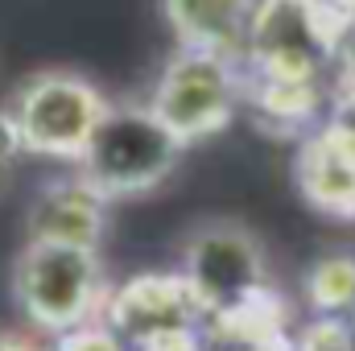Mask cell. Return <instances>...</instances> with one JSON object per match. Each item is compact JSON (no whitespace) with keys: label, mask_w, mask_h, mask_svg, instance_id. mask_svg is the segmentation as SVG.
I'll return each mask as SVG.
<instances>
[{"label":"cell","mask_w":355,"mask_h":351,"mask_svg":"<svg viewBox=\"0 0 355 351\" xmlns=\"http://www.w3.org/2000/svg\"><path fill=\"white\" fill-rule=\"evenodd\" d=\"M21 157H25V149H21V137H17V128H12L8 112L0 108V190L8 186V178L17 174Z\"/></svg>","instance_id":"cell-15"},{"label":"cell","mask_w":355,"mask_h":351,"mask_svg":"<svg viewBox=\"0 0 355 351\" xmlns=\"http://www.w3.org/2000/svg\"><path fill=\"white\" fill-rule=\"evenodd\" d=\"M0 351H50V348H42V339H37V335H29V331L0 327Z\"/></svg>","instance_id":"cell-17"},{"label":"cell","mask_w":355,"mask_h":351,"mask_svg":"<svg viewBox=\"0 0 355 351\" xmlns=\"http://www.w3.org/2000/svg\"><path fill=\"white\" fill-rule=\"evenodd\" d=\"M202 339H207V351H293L289 306L268 285L261 293H252L248 302L207 318Z\"/></svg>","instance_id":"cell-11"},{"label":"cell","mask_w":355,"mask_h":351,"mask_svg":"<svg viewBox=\"0 0 355 351\" xmlns=\"http://www.w3.org/2000/svg\"><path fill=\"white\" fill-rule=\"evenodd\" d=\"M244 67L202 50H174L149 91V112L178 137L182 149L219 137L240 108Z\"/></svg>","instance_id":"cell-5"},{"label":"cell","mask_w":355,"mask_h":351,"mask_svg":"<svg viewBox=\"0 0 355 351\" xmlns=\"http://www.w3.org/2000/svg\"><path fill=\"white\" fill-rule=\"evenodd\" d=\"M112 203L83 182L79 174L50 178L33 198L25 215V240L42 244H71V248H95L103 244Z\"/></svg>","instance_id":"cell-8"},{"label":"cell","mask_w":355,"mask_h":351,"mask_svg":"<svg viewBox=\"0 0 355 351\" xmlns=\"http://www.w3.org/2000/svg\"><path fill=\"white\" fill-rule=\"evenodd\" d=\"M178 273H182L202 323L268 289L265 244L240 219H202L182 240Z\"/></svg>","instance_id":"cell-6"},{"label":"cell","mask_w":355,"mask_h":351,"mask_svg":"<svg viewBox=\"0 0 355 351\" xmlns=\"http://www.w3.org/2000/svg\"><path fill=\"white\" fill-rule=\"evenodd\" d=\"M132 351H207V339H202V327H194V331L157 335V339H149V343H141V348H132Z\"/></svg>","instance_id":"cell-16"},{"label":"cell","mask_w":355,"mask_h":351,"mask_svg":"<svg viewBox=\"0 0 355 351\" xmlns=\"http://www.w3.org/2000/svg\"><path fill=\"white\" fill-rule=\"evenodd\" d=\"M293 186L314 211L355 219V141L331 120L314 128L293 153Z\"/></svg>","instance_id":"cell-9"},{"label":"cell","mask_w":355,"mask_h":351,"mask_svg":"<svg viewBox=\"0 0 355 351\" xmlns=\"http://www.w3.org/2000/svg\"><path fill=\"white\" fill-rule=\"evenodd\" d=\"M107 289L112 281L95 248L25 240L12 261V302L25 323L50 339L95 323L103 314Z\"/></svg>","instance_id":"cell-1"},{"label":"cell","mask_w":355,"mask_h":351,"mask_svg":"<svg viewBox=\"0 0 355 351\" xmlns=\"http://www.w3.org/2000/svg\"><path fill=\"white\" fill-rule=\"evenodd\" d=\"M302 302L314 318H355V252L331 248L302 277Z\"/></svg>","instance_id":"cell-12"},{"label":"cell","mask_w":355,"mask_h":351,"mask_svg":"<svg viewBox=\"0 0 355 351\" xmlns=\"http://www.w3.org/2000/svg\"><path fill=\"white\" fill-rule=\"evenodd\" d=\"M257 4L261 0H162V17L178 50H202L244 62Z\"/></svg>","instance_id":"cell-10"},{"label":"cell","mask_w":355,"mask_h":351,"mask_svg":"<svg viewBox=\"0 0 355 351\" xmlns=\"http://www.w3.org/2000/svg\"><path fill=\"white\" fill-rule=\"evenodd\" d=\"M293 351H355V331L347 318H310L293 335Z\"/></svg>","instance_id":"cell-13"},{"label":"cell","mask_w":355,"mask_h":351,"mask_svg":"<svg viewBox=\"0 0 355 351\" xmlns=\"http://www.w3.org/2000/svg\"><path fill=\"white\" fill-rule=\"evenodd\" d=\"M339 46L331 0H261L252 12L244 62L265 87H314Z\"/></svg>","instance_id":"cell-4"},{"label":"cell","mask_w":355,"mask_h":351,"mask_svg":"<svg viewBox=\"0 0 355 351\" xmlns=\"http://www.w3.org/2000/svg\"><path fill=\"white\" fill-rule=\"evenodd\" d=\"M182 153L186 149L149 112V103H116L112 99V108L99 120L75 174L91 182L107 203H120V198H141V194L157 190L162 182H170Z\"/></svg>","instance_id":"cell-2"},{"label":"cell","mask_w":355,"mask_h":351,"mask_svg":"<svg viewBox=\"0 0 355 351\" xmlns=\"http://www.w3.org/2000/svg\"><path fill=\"white\" fill-rule=\"evenodd\" d=\"M50 351H128L99 318L87 323V327H79V331H67V335H58Z\"/></svg>","instance_id":"cell-14"},{"label":"cell","mask_w":355,"mask_h":351,"mask_svg":"<svg viewBox=\"0 0 355 351\" xmlns=\"http://www.w3.org/2000/svg\"><path fill=\"white\" fill-rule=\"evenodd\" d=\"M99 323L132 351L157 335L202 327V314L178 268H145L107 289Z\"/></svg>","instance_id":"cell-7"},{"label":"cell","mask_w":355,"mask_h":351,"mask_svg":"<svg viewBox=\"0 0 355 351\" xmlns=\"http://www.w3.org/2000/svg\"><path fill=\"white\" fill-rule=\"evenodd\" d=\"M107 108H112V99L87 75L50 67V71L25 75L4 112H8L25 153L79 166V157L87 153Z\"/></svg>","instance_id":"cell-3"}]
</instances>
